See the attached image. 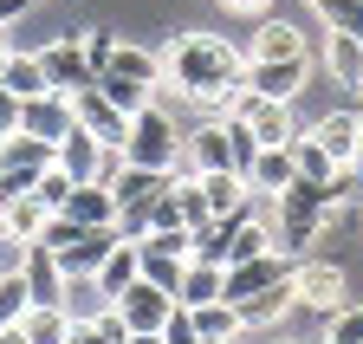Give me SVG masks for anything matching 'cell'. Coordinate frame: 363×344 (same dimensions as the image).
Here are the masks:
<instances>
[{
	"label": "cell",
	"mask_w": 363,
	"mask_h": 344,
	"mask_svg": "<svg viewBox=\"0 0 363 344\" xmlns=\"http://www.w3.org/2000/svg\"><path fill=\"white\" fill-rule=\"evenodd\" d=\"M156 52H162V84L201 111H227V98L247 84V52L220 33H175Z\"/></svg>",
	"instance_id": "cell-1"
},
{
	"label": "cell",
	"mask_w": 363,
	"mask_h": 344,
	"mask_svg": "<svg viewBox=\"0 0 363 344\" xmlns=\"http://www.w3.org/2000/svg\"><path fill=\"white\" fill-rule=\"evenodd\" d=\"M337 214H344V201H331V189H311V182L279 189V247L292 260L311 253V240H325L337 228Z\"/></svg>",
	"instance_id": "cell-2"
},
{
	"label": "cell",
	"mask_w": 363,
	"mask_h": 344,
	"mask_svg": "<svg viewBox=\"0 0 363 344\" xmlns=\"http://www.w3.org/2000/svg\"><path fill=\"white\" fill-rule=\"evenodd\" d=\"M182 137H189V123H182L175 111H162V104H143L130 117V137H123V162H136V169H182Z\"/></svg>",
	"instance_id": "cell-3"
},
{
	"label": "cell",
	"mask_w": 363,
	"mask_h": 344,
	"mask_svg": "<svg viewBox=\"0 0 363 344\" xmlns=\"http://www.w3.org/2000/svg\"><path fill=\"white\" fill-rule=\"evenodd\" d=\"M344 292H350V279H344V267L337 260H325V253H298L292 260V299H298V312H337L344 306Z\"/></svg>",
	"instance_id": "cell-4"
},
{
	"label": "cell",
	"mask_w": 363,
	"mask_h": 344,
	"mask_svg": "<svg viewBox=\"0 0 363 344\" xmlns=\"http://www.w3.org/2000/svg\"><path fill=\"white\" fill-rule=\"evenodd\" d=\"M227 117H240L247 131L259 137V150H279V143H292L298 137V123H292V104H279V98H259V91H240L227 98Z\"/></svg>",
	"instance_id": "cell-5"
},
{
	"label": "cell",
	"mask_w": 363,
	"mask_h": 344,
	"mask_svg": "<svg viewBox=\"0 0 363 344\" xmlns=\"http://www.w3.org/2000/svg\"><path fill=\"white\" fill-rule=\"evenodd\" d=\"M111 312L123 318V331H162V325H169V312H175V299H169L156 279H143V273H136V279L111 299Z\"/></svg>",
	"instance_id": "cell-6"
},
{
	"label": "cell",
	"mask_w": 363,
	"mask_h": 344,
	"mask_svg": "<svg viewBox=\"0 0 363 344\" xmlns=\"http://www.w3.org/2000/svg\"><path fill=\"white\" fill-rule=\"evenodd\" d=\"M72 131H78V111H72L65 91H39V98L20 104V137H39V143L59 150V137H72Z\"/></svg>",
	"instance_id": "cell-7"
},
{
	"label": "cell",
	"mask_w": 363,
	"mask_h": 344,
	"mask_svg": "<svg viewBox=\"0 0 363 344\" xmlns=\"http://www.w3.org/2000/svg\"><path fill=\"white\" fill-rule=\"evenodd\" d=\"M39 65H45V84H52V91H65V98H78L91 78V59L78 52V33H65V39H52V46H39Z\"/></svg>",
	"instance_id": "cell-8"
},
{
	"label": "cell",
	"mask_w": 363,
	"mask_h": 344,
	"mask_svg": "<svg viewBox=\"0 0 363 344\" xmlns=\"http://www.w3.org/2000/svg\"><path fill=\"white\" fill-rule=\"evenodd\" d=\"M305 78H311V59H247V91H259V98L292 104L305 91Z\"/></svg>",
	"instance_id": "cell-9"
},
{
	"label": "cell",
	"mask_w": 363,
	"mask_h": 344,
	"mask_svg": "<svg viewBox=\"0 0 363 344\" xmlns=\"http://www.w3.org/2000/svg\"><path fill=\"white\" fill-rule=\"evenodd\" d=\"M279 279H292V253H286V247H272V253H259V260L227 267V299H234V306H247L253 292L279 286Z\"/></svg>",
	"instance_id": "cell-10"
},
{
	"label": "cell",
	"mask_w": 363,
	"mask_h": 344,
	"mask_svg": "<svg viewBox=\"0 0 363 344\" xmlns=\"http://www.w3.org/2000/svg\"><path fill=\"white\" fill-rule=\"evenodd\" d=\"M318 65H325V78L337 84V91L363 98V39H357V33H325V46H318Z\"/></svg>",
	"instance_id": "cell-11"
},
{
	"label": "cell",
	"mask_w": 363,
	"mask_h": 344,
	"mask_svg": "<svg viewBox=\"0 0 363 344\" xmlns=\"http://www.w3.org/2000/svg\"><path fill=\"white\" fill-rule=\"evenodd\" d=\"M247 59H311V39H305V26H298V20L266 13V20H259V33H253V46H247Z\"/></svg>",
	"instance_id": "cell-12"
},
{
	"label": "cell",
	"mask_w": 363,
	"mask_h": 344,
	"mask_svg": "<svg viewBox=\"0 0 363 344\" xmlns=\"http://www.w3.org/2000/svg\"><path fill=\"white\" fill-rule=\"evenodd\" d=\"M72 111H78V131H91V137H98V143H111V150H123V137H130V117L117 111V104H104L98 91H91V84H84V91L72 98Z\"/></svg>",
	"instance_id": "cell-13"
},
{
	"label": "cell",
	"mask_w": 363,
	"mask_h": 344,
	"mask_svg": "<svg viewBox=\"0 0 363 344\" xmlns=\"http://www.w3.org/2000/svg\"><path fill=\"white\" fill-rule=\"evenodd\" d=\"M311 137H318V150L344 169V162L357 156V137H363V111H350V104H344V111H325V117L311 123Z\"/></svg>",
	"instance_id": "cell-14"
},
{
	"label": "cell",
	"mask_w": 363,
	"mask_h": 344,
	"mask_svg": "<svg viewBox=\"0 0 363 344\" xmlns=\"http://www.w3.org/2000/svg\"><path fill=\"white\" fill-rule=\"evenodd\" d=\"M0 91H13L20 104L39 98V91H52V84H45L39 52H26V46H0Z\"/></svg>",
	"instance_id": "cell-15"
},
{
	"label": "cell",
	"mask_w": 363,
	"mask_h": 344,
	"mask_svg": "<svg viewBox=\"0 0 363 344\" xmlns=\"http://www.w3.org/2000/svg\"><path fill=\"white\" fill-rule=\"evenodd\" d=\"M20 279H26L33 306H59V299H65V267H59V253H45V247H26Z\"/></svg>",
	"instance_id": "cell-16"
},
{
	"label": "cell",
	"mask_w": 363,
	"mask_h": 344,
	"mask_svg": "<svg viewBox=\"0 0 363 344\" xmlns=\"http://www.w3.org/2000/svg\"><path fill=\"white\" fill-rule=\"evenodd\" d=\"M59 214H72L78 228H117V195H111V182H78Z\"/></svg>",
	"instance_id": "cell-17"
},
{
	"label": "cell",
	"mask_w": 363,
	"mask_h": 344,
	"mask_svg": "<svg viewBox=\"0 0 363 344\" xmlns=\"http://www.w3.org/2000/svg\"><path fill=\"white\" fill-rule=\"evenodd\" d=\"M208 299H227V267L189 260L182 267V286H175V306H208Z\"/></svg>",
	"instance_id": "cell-18"
},
{
	"label": "cell",
	"mask_w": 363,
	"mask_h": 344,
	"mask_svg": "<svg viewBox=\"0 0 363 344\" xmlns=\"http://www.w3.org/2000/svg\"><path fill=\"white\" fill-rule=\"evenodd\" d=\"M117 240H123L117 228H84V234L59 253V267H65V273H98V267H104V253H111Z\"/></svg>",
	"instance_id": "cell-19"
},
{
	"label": "cell",
	"mask_w": 363,
	"mask_h": 344,
	"mask_svg": "<svg viewBox=\"0 0 363 344\" xmlns=\"http://www.w3.org/2000/svg\"><path fill=\"white\" fill-rule=\"evenodd\" d=\"M286 312H298V299H292V279H279V286H266V292H253L247 306H240V318H247V331H272Z\"/></svg>",
	"instance_id": "cell-20"
},
{
	"label": "cell",
	"mask_w": 363,
	"mask_h": 344,
	"mask_svg": "<svg viewBox=\"0 0 363 344\" xmlns=\"http://www.w3.org/2000/svg\"><path fill=\"white\" fill-rule=\"evenodd\" d=\"M189 318H195V331H201V338H214V344H234V338L247 331V318H240L234 299H208V306H189Z\"/></svg>",
	"instance_id": "cell-21"
},
{
	"label": "cell",
	"mask_w": 363,
	"mask_h": 344,
	"mask_svg": "<svg viewBox=\"0 0 363 344\" xmlns=\"http://www.w3.org/2000/svg\"><path fill=\"white\" fill-rule=\"evenodd\" d=\"M298 182V169H292V150L279 143V150H259L253 156V169H247V189H259V195H279V189H292Z\"/></svg>",
	"instance_id": "cell-22"
},
{
	"label": "cell",
	"mask_w": 363,
	"mask_h": 344,
	"mask_svg": "<svg viewBox=\"0 0 363 344\" xmlns=\"http://www.w3.org/2000/svg\"><path fill=\"white\" fill-rule=\"evenodd\" d=\"M162 189H175V176H169V169H136V162H123L117 176H111V195H117V208L143 201V195H162Z\"/></svg>",
	"instance_id": "cell-23"
},
{
	"label": "cell",
	"mask_w": 363,
	"mask_h": 344,
	"mask_svg": "<svg viewBox=\"0 0 363 344\" xmlns=\"http://www.w3.org/2000/svg\"><path fill=\"white\" fill-rule=\"evenodd\" d=\"M286 150H292V169H298V182H311V189H331V182H337V162H331L325 150H318V137H311V131H298Z\"/></svg>",
	"instance_id": "cell-24"
},
{
	"label": "cell",
	"mask_w": 363,
	"mask_h": 344,
	"mask_svg": "<svg viewBox=\"0 0 363 344\" xmlns=\"http://www.w3.org/2000/svg\"><path fill=\"white\" fill-rule=\"evenodd\" d=\"M201 182V201H208V214L220 221V214H234L253 189H247V176H234V169H208V176H195Z\"/></svg>",
	"instance_id": "cell-25"
},
{
	"label": "cell",
	"mask_w": 363,
	"mask_h": 344,
	"mask_svg": "<svg viewBox=\"0 0 363 344\" xmlns=\"http://www.w3.org/2000/svg\"><path fill=\"white\" fill-rule=\"evenodd\" d=\"M136 273H143V253H136V240H117V247L104 253V267L91 273V279H98V292H104V299H117Z\"/></svg>",
	"instance_id": "cell-26"
},
{
	"label": "cell",
	"mask_w": 363,
	"mask_h": 344,
	"mask_svg": "<svg viewBox=\"0 0 363 344\" xmlns=\"http://www.w3.org/2000/svg\"><path fill=\"white\" fill-rule=\"evenodd\" d=\"M104 72H117V78H136V84H162V52H150V46H130V39H117V52H111V65Z\"/></svg>",
	"instance_id": "cell-27"
},
{
	"label": "cell",
	"mask_w": 363,
	"mask_h": 344,
	"mask_svg": "<svg viewBox=\"0 0 363 344\" xmlns=\"http://www.w3.org/2000/svg\"><path fill=\"white\" fill-rule=\"evenodd\" d=\"M45 221H52V208H45L33 189H26V195H13L7 208H0V228L20 234V240H39V234H45Z\"/></svg>",
	"instance_id": "cell-28"
},
{
	"label": "cell",
	"mask_w": 363,
	"mask_h": 344,
	"mask_svg": "<svg viewBox=\"0 0 363 344\" xmlns=\"http://www.w3.org/2000/svg\"><path fill=\"white\" fill-rule=\"evenodd\" d=\"M91 91H98L104 104H117L123 117H136L143 104H156V91H150V84H136V78H117V72H98V78H91Z\"/></svg>",
	"instance_id": "cell-29"
},
{
	"label": "cell",
	"mask_w": 363,
	"mask_h": 344,
	"mask_svg": "<svg viewBox=\"0 0 363 344\" xmlns=\"http://www.w3.org/2000/svg\"><path fill=\"white\" fill-rule=\"evenodd\" d=\"M59 306H65V318H98L111 299L98 292V279H91V273H65V299H59Z\"/></svg>",
	"instance_id": "cell-30"
},
{
	"label": "cell",
	"mask_w": 363,
	"mask_h": 344,
	"mask_svg": "<svg viewBox=\"0 0 363 344\" xmlns=\"http://www.w3.org/2000/svg\"><path fill=\"white\" fill-rule=\"evenodd\" d=\"M20 331H26L33 344H65V331H72V318H65V306H26V318H20Z\"/></svg>",
	"instance_id": "cell-31"
},
{
	"label": "cell",
	"mask_w": 363,
	"mask_h": 344,
	"mask_svg": "<svg viewBox=\"0 0 363 344\" xmlns=\"http://www.w3.org/2000/svg\"><path fill=\"white\" fill-rule=\"evenodd\" d=\"M130 331H123V318L104 306L98 318H72V331H65V344H123Z\"/></svg>",
	"instance_id": "cell-32"
},
{
	"label": "cell",
	"mask_w": 363,
	"mask_h": 344,
	"mask_svg": "<svg viewBox=\"0 0 363 344\" xmlns=\"http://www.w3.org/2000/svg\"><path fill=\"white\" fill-rule=\"evenodd\" d=\"M311 13L325 20V33H357L363 39V0H311Z\"/></svg>",
	"instance_id": "cell-33"
},
{
	"label": "cell",
	"mask_w": 363,
	"mask_h": 344,
	"mask_svg": "<svg viewBox=\"0 0 363 344\" xmlns=\"http://www.w3.org/2000/svg\"><path fill=\"white\" fill-rule=\"evenodd\" d=\"M117 39H123V33H111V26H78V52L91 59V72H104V65H111Z\"/></svg>",
	"instance_id": "cell-34"
},
{
	"label": "cell",
	"mask_w": 363,
	"mask_h": 344,
	"mask_svg": "<svg viewBox=\"0 0 363 344\" xmlns=\"http://www.w3.org/2000/svg\"><path fill=\"white\" fill-rule=\"evenodd\" d=\"M72 189H78V182L65 176V169H59V162H52V169H39V182H33V195H39L45 208H52V214H59V208L72 201Z\"/></svg>",
	"instance_id": "cell-35"
},
{
	"label": "cell",
	"mask_w": 363,
	"mask_h": 344,
	"mask_svg": "<svg viewBox=\"0 0 363 344\" xmlns=\"http://www.w3.org/2000/svg\"><path fill=\"white\" fill-rule=\"evenodd\" d=\"M136 253H143V279H156V286L175 299V286H182V267H189V260H169V253H150V247H136Z\"/></svg>",
	"instance_id": "cell-36"
},
{
	"label": "cell",
	"mask_w": 363,
	"mask_h": 344,
	"mask_svg": "<svg viewBox=\"0 0 363 344\" xmlns=\"http://www.w3.org/2000/svg\"><path fill=\"white\" fill-rule=\"evenodd\" d=\"M325 344H363V306H337L325 325Z\"/></svg>",
	"instance_id": "cell-37"
},
{
	"label": "cell",
	"mask_w": 363,
	"mask_h": 344,
	"mask_svg": "<svg viewBox=\"0 0 363 344\" xmlns=\"http://www.w3.org/2000/svg\"><path fill=\"white\" fill-rule=\"evenodd\" d=\"M26 306H33V299H26V279H20V273H7V279H0V325H20V318H26Z\"/></svg>",
	"instance_id": "cell-38"
},
{
	"label": "cell",
	"mask_w": 363,
	"mask_h": 344,
	"mask_svg": "<svg viewBox=\"0 0 363 344\" xmlns=\"http://www.w3.org/2000/svg\"><path fill=\"white\" fill-rule=\"evenodd\" d=\"M78 234H84V228L72 221V214H52V221H45V234H39L33 247H45V253H65V247H72Z\"/></svg>",
	"instance_id": "cell-39"
},
{
	"label": "cell",
	"mask_w": 363,
	"mask_h": 344,
	"mask_svg": "<svg viewBox=\"0 0 363 344\" xmlns=\"http://www.w3.org/2000/svg\"><path fill=\"white\" fill-rule=\"evenodd\" d=\"M162 344H201V331H195L189 306H175V312H169V325H162Z\"/></svg>",
	"instance_id": "cell-40"
},
{
	"label": "cell",
	"mask_w": 363,
	"mask_h": 344,
	"mask_svg": "<svg viewBox=\"0 0 363 344\" xmlns=\"http://www.w3.org/2000/svg\"><path fill=\"white\" fill-rule=\"evenodd\" d=\"M26 247H33V240H20V234H7V228H0V279L26 267Z\"/></svg>",
	"instance_id": "cell-41"
},
{
	"label": "cell",
	"mask_w": 363,
	"mask_h": 344,
	"mask_svg": "<svg viewBox=\"0 0 363 344\" xmlns=\"http://www.w3.org/2000/svg\"><path fill=\"white\" fill-rule=\"evenodd\" d=\"M33 7H39V0H0V33H13V26H20Z\"/></svg>",
	"instance_id": "cell-42"
},
{
	"label": "cell",
	"mask_w": 363,
	"mask_h": 344,
	"mask_svg": "<svg viewBox=\"0 0 363 344\" xmlns=\"http://www.w3.org/2000/svg\"><path fill=\"white\" fill-rule=\"evenodd\" d=\"M13 131H20V98L0 91V137H13Z\"/></svg>",
	"instance_id": "cell-43"
},
{
	"label": "cell",
	"mask_w": 363,
	"mask_h": 344,
	"mask_svg": "<svg viewBox=\"0 0 363 344\" xmlns=\"http://www.w3.org/2000/svg\"><path fill=\"white\" fill-rule=\"evenodd\" d=\"M227 13H247V20H266L272 13V0H220Z\"/></svg>",
	"instance_id": "cell-44"
},
{
	"label": "cell",
	"mask_w": 363,
	"mask_h": 344,
	"mask_svg": "<svg viewBox=\"0 0 363 344\" xmlns=\"http://www.w3.org/2000/svg\"><path fill=\"white\" fill-rule=\"evenodd\" d=\"M344 176H350V182H357V189H363V137H357V156H350V162H344Z\"/></svg>",
	"instance_id": "cell-45"
},
{
	"label": "cell",
	"mask_w": 363,
	"mask_h": 344,
	"mask_svg": "<svg viewBox=\"0 0 363 344\" xmlns=\"http://www.w3.org/2000/svg\"><path fill=\"white\" fill-rule=\"evenodd\" d=\"M0 344H33V338H26L20 325H0Z\"/></svg>",
	"instance_id": "cell-46"
},
{
	"label": "cell",
	"mask_w": 363,
	"mask_h": 344,
	"mask_svg": "<svg viewBox=\"0 0 363 344\" xmlns=\"http://www.w3.org/2000/svg\"><path fill=\"white\" fill-rule=\"evenodd\" d=\"M123 344H162V331H130Z\"/></svg>",
	"instance_id": "cell-47"
},
{
	"label": "cell",
	"mask_w": 363,
	"mask_h": 344,
	"mask_svg": "<svg viewBox=\"0 0 363 344\" xmlns=\"http://www.w3.org/2000/svg\"><path fill=\"white\" fill-rule=\"evenodd\" d=\"M259 344H298V338H259Z\"/></svg>",
	"instance_id": "cell-48"
},
{
	"label": "cell",
	"mask_w": 363,
	"mask_h": 344,
	"mask_svg": "<svg viewBox=\"0 0 363 344\" xmlns=\"http://www.w3.org/2000/svg\"><path fill=\"white\" fill-rule=\"evenodd\" d=\"M350 201H357V214H363V189H357V195H350Z\"/></svg>",
	"instance_id": "cell-49"
},
{
	"label": "cell",
	"mask_w": 363,
	"mask_h": 344,
	"mask_svg": "<svg viewBox=\"0 0 363 344\" xmlns=\"http://www.w3.org/2000/svg\"><path fill=\"white\" fill-rule=\"evenodd\" d=\"M201 344H214V338H201Z\"/></svg>",
	"instance_id": "cell-50"
},
{
	"label": "cell",
	"mask_w": 363,
	"mask_h": 344,
	"mask_svg": "<svg viewBox=\"0 0 363 344\" xmlns=\"http://www.w3.org/2000/svg\"><path fill=\"white\" fill-rule=\"evenodd\" d=\"M0 46H7V39H0Z\"/></svg>",
	"instance_id": "cell-51"
}]
</instances>
